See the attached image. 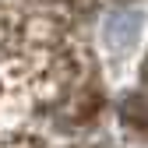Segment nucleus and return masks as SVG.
Here are the masks:
<instances>
[{
	"instance_id": "obj_1",
	"label": "nucleus",
	"mask_w": 148,
	"mask_h": 148,
	"mask_svg": "<svg viewBox=\"0 0 148 148\" xmlns=\"http://www.w3.org/2000/svg\"><path fill=\"white\" fill-rule=\"evenodd\" d=\"M141 35V11L134 7H116L113 14L102 21V42L113 53H127Z\"/></svg>"
}]
</instances>
